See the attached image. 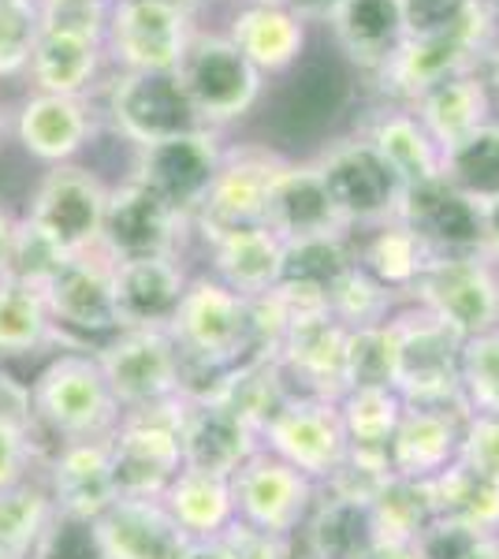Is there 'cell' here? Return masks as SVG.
Masks as SVG:
<instances>
[{
  "label": "cell",
  "instance_id": "obj_1",
  "mask_svg": "<svg viewBox=\"0 0 499 559\" xmlns=\"http://www.w3.org/2000/svg\"><path fill=\"white\" fill-rule=\"evenodd\" d=\"M31 414L63 440H105L120 426V403L90 355H60L31 388Z\"/></svg>",
  "mask_w": 499,
  "mask_h": 559
},
{
  "label": "cell",
  "instance_id": "obj_2",
  "mask_svg": "<svg viewBox=\"0 0 499 559\" xmlns=\"http://www.w3.org/2000/svg\"><path fill=\"white\" fill-rule=\"evenodd\" d=\"M392 321L395 332V392L406 407H459L470 411L462 400L459 358L466 340L455 336L429 310L399 313Z\"/></svg>",
  "mask_w": 499,
  "mask_h": 559
},
{
  "label": "cell",
  "instance_id": "obj_3",
  "mask_svg": "<svg viewBox=\"0 0 499 559\" xmlns=\"http://www.w3.org/2000/svg\"><path fill=\"white\" fill-rule=\"evenodd\" d=\"M105 205L108 187L90 168L52 165L31 198V216L23 228L57 258L90 254L102 250Z\"/></svg>",
  "mask_w": 499,
  "mask_h": 559
},
{
  "label": "cell",
  "instance_id": "obj_4",
  "mask_svg": "<svg viewBox=\"0 0 499 559\" xmlns=\"http://www.w3.org/2000/svg\"><path fill=\"white\" fill-rule=\"evenodd\" d=\"M187 102L194 105L202 128L216 131L250 116V108L265 94V75L235 49L228 34H202L187 45L183 64L176 68Z\"/></svg>",
  "mask_w": 499,
  "mask_h": 559
},
{
  "label": "cell",
  "instance_id": "obj_5",
  "mask_svg": "<svg viewBox=\"0 0 499 559\" xmlns=\"http://www.w3.org/2000/svg\"><path fill=\"white\" fill-rule=\"evenodd\" d=\"M183 403L153 411H131L108 437V452H112V477L120 496H165V489L183 471V440H179V426H183Z\"/></svg>",
  "mask_w": 499,
  "mask_h": 559
},
{
  "label": "cell",
  "instance_id": "obj_6",
  "mask_svg": "<svg viewBox=\"0 0 499 559\" xmlns=\"http://www.w3.org/2000/svg\"><path fill=\"white\" fill-rule=\"evenodd\" d=\"M411 295L421 310L448 324L455 336L470 340L499 324V273L485 254L429 258Z\"/></svg>",
  "mask_w": 499,
  "mask_h": 559
},
{
  "label": "cell",
  "instance_id": "obj_7",
  "mask_svg": "<svg viewBox=\"0 0 499 559\" xmlns=\"http://www.w3.org/2000/svg\"><path fill=\"white\" fill-rule=\"evenodd\" d=\"M97 362L127 414L165 407L183 395V350L168 329H123L102 347Z\"/></svg>",
  "mask_w": 499,
  "mask_h": 559
},
{
  "label": "cell",
  "instance_id": "obj_8",
  "mask_svg": "<svg viewBox=\"0 0 499 559\" xmlns=\"http://www.w3.org/2000/svg\"><path fill=\"white\" fill-rule=\"evenodd\" d=\"M194 38L183 0H116L105 49L120 71H176Z\"/></svg>",
  "mask_w": 499,
  "mask_h": 559
},
{
  "label": "cell",
  "instance_id": "obj_9",
  "mask_svg": "<svg viewBox=\"0 0 499 559\" xmlns=\"http://www.w3.org/2000/svg\"><path fill=\"white\" fill-rule=\"evenodd\" d=\"M324 179V191L343 228H380V224L395 221L403 183L384 157L373 150V142L361 139L335 142V146L317 160Z\"/></svg>",
  "mask_w": 499,
  "mask_h": 559
},
{
  "label": "cell",
  "instance_id": "obj_10",
  "mask_svg": "<svg viewBox=\"0 0 499 559\" xmlns=\"http://www.w3.org/2000/svg\"><path fill=\"white\" fill-rule=\"evenodd\" d=\"M168 332L183 358H202L209 366L235 362L242 350H253L250 299L221 280H190Z\"/></svg>",
  "mask_w": 499,
  "mask_h": 559
},
{
  "label": "cell",
  "instance_id": "obj_11",
  "mask_svg": "<svg viewBox=\"0 0 499 559\" xmlns=\"http://www.w3.org/2000/svg\"><path fill=\"white\" fill-rule=\"evenodd\" d=\"M108 116L116 134L134 146L202 128L176 71H120L108 86Z\"/></svg>",
  "mask_w": 499,
  "mask_h": 559
},
{
  "label": "cell",
  "instance_id": "obj_12",
  "mask_svg": "<svg viewBox=\"0 0 499 559\" xmlns=\"http://www.w3.org/2000/svg\"><path fill=\"white\" fill-rule=\"evenodd\" d=\"M261 437H265L272 455L284 459L310 481H332L351 455L340 403L317 400V395H302V400L292 395Z\"/></svg>",
  "mask_w": 499,
  "mask_h": 559
},
{
  "label": "cell",
  "instance_id": "obj_13",
  "mask_svg": "<svg viewBox=\"0 0 499 559\" xmlns=\"http://www.w3.org/2000/svg\"><path fill=\"white\" fill-rule=\"evenodd\" d=\"M221 165H224V150L216 142V131L198 128L176 134V139L139 146L131 179H139L157 198H165L176 213L194 221V213L202 210L216 173H221Z\"/></svg>",
  "mask_w": 499,
  "mask_h": 559
},
{
  "label": "cell",
  "instance_id": "obj_14",
  "mask_svg": "<svg viewBox=\"0 0 499 559\" xmlns=\"http://www.w3.org/2000/svg\"><path fill=\"white\" fill-rule=\"evenodd\" d=\"M90 537L102 559H198L202 548V540H194L171 519L161 496H120L90 522Z\"/></svg>",
  "mask_w": 499,
  "mask_h": 559
},
{
  "label": "cell",
  "instance_id": "obj_15",
  "mask_svg": "<svg viewBox=\"0 0 499 559\" xmlns=\"http://www.w3.org/2000/svg\"><path fill=\"white\" fill-rule=\"evenodd\" d=\"M187 216L176 213L165 198H157L139 179L108 191L102 254L108 261H139V258H176L179 236Z\"/></svg>",
  "mask_w": 499,
  "mask_h": 559
},
{
  "label": "cell",
  "instance_id": "obj_16",
  "mask_svg": "<svg viewBox=\"0 0 499 559\" xmlns=\"http://www.w3.org/2000/svg\"><path fill=\"white\" fill-rule=\"evenodd\" d=\"M492 49H496L492 34H474V31L432 34V38H403L395 57L377 75V83L388 97L414 105L429 86L459 75V71L480 68L485 57H492Z\"/></svg>",
  "mask_w": 499,
  "mask_h": 559
},
{
  "label": "cell",
  "instance_id": "obj_17",
  "mask_svg": "<svg viewBox=\"0 0 499 559\" xmlns=\"http://www.w3.org/2000/svg\"><path fill=\"white\" fill-rule=\"evenodd\" d=\"M235 519L287 537L313 503V481L272 452H253L231 474Z\"/></svg>",
  "mask_w": 499,
  "mask_h": 559
},
{
  "label": "cell",
  "instance_id": "obj_18",
  "mask_svg": "<svg viewBox=\"0 0 499 559\" xmlns=\"http://www.w3.org/2000/svg\"><path fill=\"white\" fill-rule=\"evenodd\" d=\"M284 165L287 160L280 157V153L258 150V146L224 153L221 173H216L213 187H209L202 210L194 213L205 239H216L231 228H247V224H261L269 187Z\"/></svg>",
  "mask_w": 499,
  "mask_h": 559
},
{
  "label": "cell",
  "instance_id": "obj_19",
  "mask_svg": "<svg viewBox=\"0 0 499 559\" xmlns=\"http://www.w3.org/2000/svg\"><path fill=\"white\" fill-rule=\"evenodd\" d=\"M347 336L351 329L332 310L292 313L276 347V362L317 400H340L347 392Z\"/></svg>",
  "mask_w": 499,
  "mask_h": 559
},
{
  "label": "cell",
  "instance_id": "obj_20",
  "mask_svg": "<svg viewBox=\"0 0 499 559\" xmlns=\"http://www.w3.org/2000/svg\"><path fill=\"white\" fill-rule=\"evenodd\" d=\"M52 324L83 332H120L112 299V261L102 250L60 258L41 280Z\"/></svg>",
  "mask_w": 499,
  "mask_h": 559
},
{
  "label": "cell",
  "instance_id": "obj_21",
  "mask_svg": "<svg viewBox=\"0 0 499 559\" xmlns=\"http://www.w3.org/2000/svg\"><path fill=\"white\" fill-rule=\"evenodd\" d=\"M399 224L414 231L425 242L432 258L443 254H485L480 250V210L466 194L455 191L443 179L403 187L399 198Z\"/></svg>",
  "mask_w": 499,
  "mask_h": 559
},
{
  "label": "cell",
  "instance_id": "obj_22",
  "mask_svg": "<svg viewBox=\"0 0 499 559\" xmlns=\"http://www.w3.org/2000/svg\"><path fill=\"white\" fill-rule=\"evenodd\" d=\"M179 440H183V466L221 477H231L258 452V429L213 392L183 403Z\"/></svg>",
  "mask_w": 499,
  "mask_h": 559
},
{
  "label": "cell",
  "instance_id": "obj_23",
  "mask_svg": "<svg viewBox=\"0 0 499 559\" xmlns=\"http://www.w3.org/2000/svg\"><path fill=\"white\" fill-rule=\"evenodd\" d=\"M358 258L347 247V231H329V236H306L284 242V265L272 292L287 302L292 313L329 310L332 292Z\"/></svg>",
  "mask_w": 499,
  "mask_h": 559
},
{
  "label": "cell",
  "instance_id": "obj_24",
  "mask_svg": "<svg viewBox=\"0 0 499 559\" xmlns=\"http://www.w3.org/2000/svg\"><path fill=\"white\" fill-rule=\"evenodd\" d=\"M332 45L351 68L380 75L403 41V4L399 0H332L324 8Z\"/></svg>",
  "mask_w": 499,
  "mask_h": 559
},
{
  "label": "cell",
  "instance_id": "obj_25",
  "mask_svg": "<svg viewBox=\"0 0 499 559\" xmlns=\"http://www.w3.org/2000/svg\"><path fill=\"white\" fill-rule=\"evenodd\" d=\"M190 280L176 258L112 261L116 321L123 329H171Z\"/></svg>",
  "mask_w": 499,
  "mask_h": 559
},
{
  "label": "cell",
  "instance_id": "obj_26",
  "mask_svg": "<svg viewBox=\"0 0 499 559\" xmlns=\"http://www.w3.org/2000/svg\"><path fill=\"white\" fill-rule=\"evenodd\" d=\"M49 496L57 515L75 522H94L102 511L120 500L112 477V452L105 440H63L60 455L52 459Z\"/></svg>",
  "mask_w": 499,
  "mask_h": 559
},
{
  "label": "cell",
  "instance_id": "obj_27",
  "mask_svg": "<svg viewBox=\"0 0 499 559\" xmlns=\"http://www.w3.org/2000/svg\"><path fill=\"white\" fill-rule=\"evenodd\" d=\"M466 418L470 411L459 407H403L392 448H388L392 474L432 481L440 471H448L459 459V440Z\"/></svg>",
  "mask_w": 499,
  "mask_h": 559
},
{
  "label": "cell",
  "instance_id": "obj_28",
  "mask_svg": "<svg viewBox=\"0 0 499 559\" xmlns=\"http://www.w3.org/2000/svg\"><path fill=\"white\" fill-rule=\"evenodd\" d=\"M228 38L261 75H284L306 52V15L276 0H250L231 15Z\"/></svg>",
  "mask_w": 499,
  "mask_h": 559
},
{
  "label": "cell",
  "instance_id": "obj_29",
  "mask_svg": "<svg viewBox=\"0 0 499 559\" xmlns=\"http://www.w3.org/2000/svg\"><path fill=\"white\" fill-rule=\"evenodd\" d=\"M261 224H265L269 231H276L284 242L306 239V236H329V231H347L332 210L317 160L313 165H292V160H287V165L280 168L269 187Z\"/></svg>",
  "mask_w": 499,
  "mask_h": 559
},
{
  "label": "cell",
  "instance_id": "obj_30",
  "mask_svg": "<svg viewBox=\"0 0 499 559\" xmlns=\"http://www.w3.org/2000/svg\"><path fill=\"white\" fill-rule=\"evenodd\" d=\"M94 134V116H90L86 97L63 94H31L15 120V139L31 157L45 165H71L79 150Z\"/></svg>",
  "mask_w": 499,
  "mask_h": 559
},
{
  "label": "cell",
  "instance_id": "obj_31",
  "mask_svg": "<svg viewBox=\"0 0 499 559\" xmlns=\"http://www.w3.org/2000/svg\"><path fill=\"white\" fill-rule=\"evenodd\" d=\"M411 112L443 153L492 120V83L480 68L459 71L425 90L411 105Z\"/></svg>",
  "mask_w": 499,
  "mask_h": 559
},
{
  "label": "cell",
  "instance_id": "obj_32",
  "mask_svg": "<svg viewBox=\"0 0 499 559\" xmlns=\"http://www.w3.org/2000/svg\"><path fill=\"white\" fill-rule=\"evenodd\" d=\"M209 242H213L221 284H228L242 299H258V295H269L276 287L280 265H284V239L269 231L265 224L231 228Z\"/></svg>",
  "mask_w": 499,
  "mask_h": 559
},
{
  "label": "cell",
  "instance_id": "obj_33",
  "mask_svg": "<svg viewBox=\"0 0 499 559\" xmlns=\"http://www.w3.org/2000/svg\"><path fill=\"white\" fill-rule=\"evenodd\" d=\"M429 485L440 526L499 537V477H488L455 459Z\"/></svg>",
  "mask_w": 499,
  "mask_h": 559
},
{
  "label": "cell",
  "instance_id": "obj_34",
  "mask_svg": "<svg viewBox=\"0 0 499 559\" xmlns=\"http://www.w3.org/2000/svg\"><path fill=\"white\" fill-rule=\"evenodd\" d=\"M105 41L79 38V34H57L41 31L38 49L31 60V83L41 94H63V97H83L94 86L97 71H102Z\"/></svg>",
  "mask_w": 499,
  "mask_h": 559
},
{
  "label": "cell",
  "instance_id": "obj_35",
  "mask_svg": "<svg viewBox=\"0 0 499 559\" xmlns=\"http://www.w3.org/2000/svg\"><path fill=\"white\" fill-rule=\"evenodd\" d=\"M161 500H165V508L171 511V519H176L194 540H213L221 530H228L235 522L231 477H221V474H205V471L183 466Z\"/></svg>",
  "mask_w": 499,
  "mask_h": 559
},
{
  "label": "cell",
  "instance_id": "obj_36",
  "mask_svg": "<svg viewBox=\"0 0 499 559\" xmlns=\"http://www.w3.org/2000/svg\"><path fill=\"white\" fill-rule=\"evenodd\" d=\"M366 139L373 142V150L384 157V165L399 176L403 187H417L429 183V179H440V146L429 139V131L417 123L414 112H380L373 123H369Z\"/></svg>",
  "mask_w": 499,
  "mask_h": 559
},
{
  "label": "cell",
  "instance_id": "obj_37",
  "mask_svg": "<svg viewBox=\"0 0 499 559\" xmlns=\"http://www.w3.org/2000/svg\"><path fill=\"white\" fill-rule=\"evenodd\" d=\"M369 522L377 540H421L437 526L432 485L417 477L388 474L380 489L369 496Z\"/></svg>",
  "mask_w": 499,
  "mask_h": 559
},
{
  "label": "cell",
  "instance_id": "obj_38",
  "mask_svg": "<svg viewBox=\"0 0 499 559\" xmlns=\"http://www.w3.org/2000/svg\"><path fill=\"white\" fill-rule=\"evenodd\" d=\"M52 336L57 324L38 280L20 273L0 276V355H31Z\"/></svg>",
  "mask_w": 499,
  "mask_h": 559
},
{
  "label": "cell",
  "instance_id": "obj_39",
  "mask_svg": "<svg viewBox=\"0 0 499 559\" xmlns=\"http://www.w3.org/2000/svg\"><path fill=\"white\" fill-rule=\"evenodd\" d=\"M403 407L406 403L399 400V392H392V388H351V392H343L340 418L343 429H347L351 455L384 459L388 463V448H392Z\"/></svg>",
  "mask_w": 499,
  "mask_h": 559
},
{
  "label": "cell",
  "instance_id": "obj_40",
  "mask_svg": "<svg viewBox=\"0 0 499 559\" xmlns=\"http://www.w3.org/2000/svg\"><path fill=\"white\" fill-rule=\"evenodd\" d=\"M52 519H57V503L41 485L23 481L0 489V552L12 559L38 556Z\"/></svg>",
  "mask_w": 499,
  "mask_h": 559
},
{
  "label": "cell",
  "instance_id": "obj_41",
  "mask_svg": "<svg viewBox=\"0 0 499 559\" xmlns=\"http://www.w3.org/2000/svg\"><path fill=\"white\" fill-rule=\"evenodd\" d=\"M440 179L477 205L499 194V120H488L485 128L466 134L451 150H443Z\"/></svg>",
  "mask_w": 499,
  "mask_h": 559
},
{
  "label": "cell",
  "instance_id": "obj_42",
  "mask_svg": "<svg viewBox=\"0 0 499 559\" xmlns=\"http://www.w3.org/2000/svg\"><path fill=\"white\" fill-rule=\"evenodd\" d=\"M429 250L425 242L414 236L406 224L399 221H388L373 228V236L366 239L361 247V258L358 265L366 269L377 284H384L388 292H411L414 280L421 276V269L429 265Z\"/></svg>",
  "mask_w": 499,
  "mask_h": 559
},
{
  "label": "cell",
  "instance_id": "obj_43",
  "mask_svg": "<svg viewBox=\"0 0 499 559\" xmlns=\"http://www.w3.org/2000/svg\"><path fill=\"white\" fill-rule=\"evenodd\" d=\"M351 388H392L395 392L392 321L351 329V336H347V392Z\"/></svg>",
  "mask_w": 499,
  "mask_h": 559
},
{
  "label": "cell",
  "instance_id": "obj_44",
  "mask_svg": "<svg viewBox=\"0 0 499 559\" xmlns=\"http://www.w3.org/2000/svg\"><path fill=\"white\" fill-rule=\"evenodd\" d=\"M459 377L470 414H496L499 418V324L462 344Z\"/></svg>",
  "mask_w": 499,
  "mask_h": 559
},
{
  "label": "cell",
  "instance_id": "obj_45",
  "mask_svg": "<svg viewBox=\"0 0 499 559\" xmlns=\"http://www.w3.org/2000/svg\"><path fill=\"white\" fill-rule=\"evenodd\" d=\"M38 38V0H0V79H20L31 71Z\"/></svg>",
  "mask_w": 499,
  "mask_h": 559
},
{
  "label": "cell",
  "instance_id": "obj_46",
  "mask_svg": "<svg viewBox=\"0 0 499 559\" xmlns=\"http://www.w3.org/2000/svg\"><path fill=\"white\" fill-rule=\"evenodd\" d=\"M388 306H392V292H388L384 284H377L361 265H354L351 273L335 284L329 310L347 324V329H361V324L388 321Z\"/></svg>",
  "mask_w": 499,
  "mask_h": 559
},
{
  "label": "cell",
  "instance_id": "obj_47",
  "mask_svg": "<svg viewBox=\"0 0 499 559\" xmlns=\"http://www.w3.org/2000/svg\"><path fill=\"white\" fill-rule=\"evenodd\" d=\"M112 0H38L41 31L79 34V38L105 41Z\"/></svg>",
  "mask_w": 499,
  "mask_h": 559
},
{
  "label": "cell",
  "instance_id": "obj_48",
  "mask_svg": "<svg viewBox=\"0 0 499 559\" xmlns=\"http://www.w3.org/2000/svg\"><path fill=\"white\" fill-rule=\"evenodd\" d=\"M209 559H287V537L235 519L213 540H202Z\"/></svg>",
  "mask_w": 499,
  "mask_h": 559
},
{
  "label": "cell",
  "instance_id": "obj_49",
  "mask_svg": "<svg viewBox=\"0 0 499 559\" xmlns=\"http://www.w3.org/2000/svg\"><path fill=\"white\" fill-rule=\"evenodd\" d=\"M34 466V432L31 418L0 414V489L31 481Z\"/></svg>",
  "mask_w": 499,
  "mask_h": 559
},
{
  "label": "cell",
  "instance_id": "obj_50",
  "mask_svg": "<svg viewBox=\"0 0 499 559\" xmlns=\"http://www.w3.org/2000/svg\"><path fill=\"white\" fill-rule=\"evenodd\" d=\"M459 463L499 477V418L496 414H470L459 440Z\"/></svg>",
  "mask_w": 499,
  "mask_h": 559
},
{
  "label": "cell",
  "instance_id": "obj_51",
  "mask_svg": "<svg viewBox=\"0 0 499 559\" xmlns=\"http://www.w3.org/2000/svg\"><path fill=\"white\" fill-rule=\"evenodd\" d=\"M480 210V250H485V258H499V194L485 198V202L477 205Z\"/></svg>",
  "mask_w": 499,
  "mask_h": 559
},
{
  "label": "cell",
  "instance_id": "obj_52",
  "mask_svg": "<svg viewBox=\"0 0 499 559\" xmlns=\"http://www.w3.org/2000/svg\"><path fill=\"white\" fill-rule=\"evenodd\" d=\"M15 247H20V221L0 205V276L12 273Z\"/></svg>",
  "mask_w": 499,
  "mask_h": 559
},
{
  "label": "cell",
  "instance_id": "obj_53",
  "mask_svg": "<svg viewBox=\"0 0 499 559\" xmlns=\"http://www.w3.org/2000/svg\"><path fill=\"white\" fill-rule=\"evenodd\" d=\"M366 559H425L417 540H377Z\"/></svg>",
  "mask_w": 499,
  "mask_h": 559
},
{
  "label": "cell",
  "instance_id": "obj_54",
  "mask_svg": "<svg viewBox=\"0 0 499 559\" xmlns=\"http://www.w3.org/2000/svg\"><path fill=\"white\" fill-rule=\"evenodd\" d=\"M276 4H292V8H298V0H276Z\"/></svg>",
  "mask_w": 499,
  "mask_h": 559
},
{
  "label": "cell",
  "instance_id": "obj_55",
  "mask_svg": "<svg viewBox=\"0 0 499 559\" xmlns=\"http://www.w3.org/2000/svg\"><path fill=\"white\" fill-rule=\"evenodd\" d=\"M0 134H4V112H0Z\"/></svg>",
  "mask_w": 499,
  "mask_h": 559
},
{
  "label": "cell",
  "instance_id": "obj_56",
  "mask_svg": "<svg viewBox=\"0 0 499 559\" xmlns=\"http://www.w3.org/2000/svg\"><path fill=\"white\" fill-rule=\"evenodd\" d=\"M0 559H12V556H4V552H0Z\"/></svg>",
  "mask_w": 499,
  "mask_h": 559
},
{
  "label": "cell",
  "instance_id": "obj_57",
  "mask_svg": "<svg viewBox=\"0 0 499 559\" xmlns=\"http://www.w3.org/2000/svg\"><path fill=\"white\" fill-rule=\"evenodd\" d=\"M112 4H116V0H112Z\"/></svg>",
  "mask_w": 499,
  "mask_h": 559
}]
</instances>
